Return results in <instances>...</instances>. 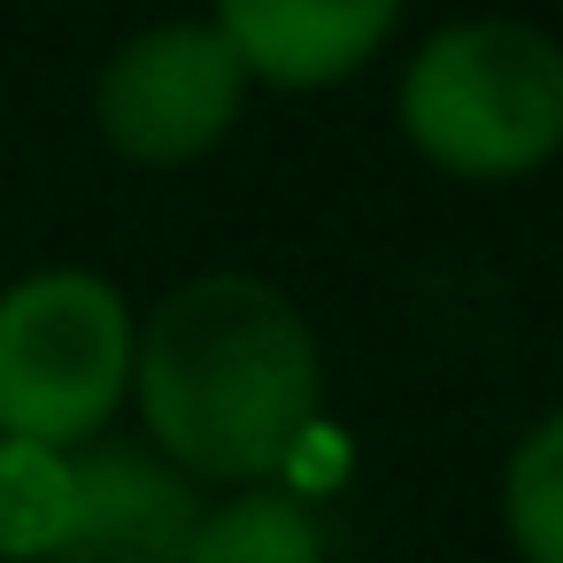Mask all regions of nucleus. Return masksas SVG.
Wrapping results in <instances>:
<instances>
[{"label": "nucleus", "mask_w": 563, "mask_h": 563, "mask_svg": "<svg viewBox=\"0 0 563 563\" xmlns=\"http://www.w3.org/2000/svg\"><path fill=\"white\" fill-rule=\"evenodd\" d=\"M501 525L525 563H563V409L517 440L501 471Z\"/></svg>", "instance_id": "9"}, {"label": "nucleus", "mask_w": 563, "mask_h": 563, "mask_svg": "<svg viewBox=\"0 0 563 563\" xmlns=\"http://www.w3.org/2000/svg\"><path fill=\"white\" fill-rule=\"evenodd\" d=\"M194 486L147 448H86L70 455V532L47 563H186Z\"/></svg>", "instance_id": "5"}, {"label": "nucleus", "mask_w": 563, "mask_h": 563, "mask_svg": "<svg viewBox=\"0 0 563 563\" xmlns=\"http://www.w3.org/2000/svg\"><path fill=\"white\" fill-rule=\"evenodd\" d=\"M401 140L471 186L532 178L563 155V47L517 16L432 32L401 70Z\"/></svg>", "instance_id": "2"}, {"label": "nucleus", "mask_w": 563, "mask_h": 563, "mask_svg": "<svg viewBox=\"0 0 563 563\" xmlns=\"http://www.w3.org/2000/svg\"><path fill=\"white\" fill-rule=\"evenodd\" d=\"M70 532V455L0 432V563H47Z\"/></svg>", "instance_id": "8"}, {"label": "nucleus", "mask_w": 563, "mask_h": 563, "mask_svg": "<svg viewBox=\"0 0 563 563\" xmlns=\"http://www.w3.org/2000/svg\"><path fill=\"white\" fill-rule=\"evenodd\" d=\"M409 0H209V24L232 40L247 78L278 93H317L355 78L401 24Z\"/></svg>", "instance_id": "6"}, {"label": "nucleus", "mask_w": 563, "mask_h": 563, "mask_svg": "<svg viewBox=\"0 0 563 563\" xmlns=\"http://www.w3.org/2000/svg\"><path fill=\"white\" fill-rule=\"evenodd\" d=\"M132 301L101 271H32L0 294V432L78 455L132 394Z\"/></svg>", "instance_id": "3"}, {"label": "nucleus", "mask_w": 563, "mask_h": 563, "mask_svg": "<svg viewBox=\"0 0 563 563\" xmlns=\"http://www.w3.org/2000/svg\"><path fill=\"white\" fill-rule=\"evenodd\" d=\"M186 563H324V532L294 494L247 486V494L194 517Z\"/></svg>", "instance_id": "7"}, {"label": "nucleus", "mask_w": 563, "mask_h": 563, "mask_svg": "<svg viewBox=\"0 0 563 563\" xmlns=\"http://www.w3.org/2000/svg\"><path fill=\"white\" fill-rule=\"evenodd\" d=\"M247 86L255 78L217 24L170 16V24L132 32L101 63L93 124L109 140V155H124L132 170H186L224 147V132L247 109Z\"/></svg>", "instance_id": "4"}, {"label": "nucleus", "mask_w": 563, "mask_h": 563, "mask_svg": "<svg viewBox=\"0 0 563 563\" xmlns=\"http://www.w3.org/2000/svg\"><path fill=\"white\" fill-rule=\"evenodd\" d=\"M147 440L224 486H255L317 432L324 355L309 317L255 271H201L170 286L132 347Z\"/></svg>", "instance_id": "1"}]
</instances>
